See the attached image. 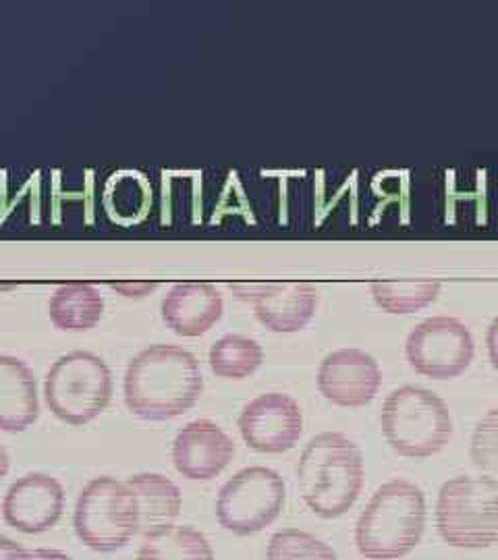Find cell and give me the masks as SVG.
<instances>
[{
	"label": "cell",
	"instance_id": "1",
	"mask_svg": "<svg viewBox=\"0 0 498 560\" xmlns=\"http://www.w3.org/2000/svg\"><path fill=\"white\" fill-rule=\"evenodd\" d=\"M204 393V376L192 351L177 345H150L127 363L123 399L143 421L181 418Z\"/></svg>",
	"mask_w": 498,
	"mask_h": 560
},
{
	"label": "cell",
	"instance_id": "2",
	"mask_svg": "<svg viewBox=\"0 0 498 560\" xmlns=\"http://www.w3.org/2000/svg\"><path fill=\"white\" fill-rule=\"evenodd\" d=\"M363 480V453L340 432H322L314 436L299 457V494L320 520H339L347 515L358 502Z\"/></svg>",
	"mask_w": 498,
	"mask_h": 560
},
{
	"label": "cell",
	"instance_id": "3",
	"mask_svg": "<svg viewBox=\"0 0 498 560\" xmlns=\"http://www.w3.org/2000/svg\"><path fill=\"white\" fill-rule=\"evenodd\" d=\"M426 497L414 481L382 483L359 513L354 541L366 560H398L412 555L426 532Z\"/></svg>",
	"mask_w": 498,
	"mask_h": 560
},
{
	"label": "cell",
	"instance_id": "4",
	"mask_svg": "<svg viewBox=\"0 0 498 560\" xmlns=\"http://www.w3.org/2000/svg\"><path fill=\"white\" fill-rule=\"evenodd\" d=\"M382 436L405 459H430L453 439L449 405L437 393L405 384L395 388L382 405Z\"/></svg>",
	"mask_w": 498,
	"mask_h": 560
},
{
	"label": "cell",
	"instance_id": "5",
	"mask_svg": "<svg viewBox=\"0 0 498 560\" xmlns=\"http://www.w3.org/2000/svg\"><path fill=\"white\" fill-rule=\"evenodd\" d=\"M435 523L440 540L461 550L498 544V483L486 476H455L440 486Z\"/></svg>",
	"mask_w": 498,
	"mask_h": 560
},
{
	"label": "cell",
	"instance_id": "6",
	"mask_svg": "<svg viewBox=\"0 0 498 560\" xmlns=\"http://www.w3.org/2000/svg\"><path fill=\"white\" fill-rule=\"evenodd\" d=\"M44 399L50 413L69 425L100 418L113 399V372L92 351H71L55 361L44 378Z\"/></svg>",
	"mask_w": 498,
	"mask_h": 560
},
{
	"label": "cell",
	"instance_id": "7",
	"mask_svg": "<svg viewBox=\"0 0 498 560\" xmlns=\"http://www.w3.org/2000/svg\"><path fill=\"white\" fill-rule=\"evenodd\" d=\"M73 529L92 552L123 550L140 534V513L127 481L111 476L88 481L76 502Z\"/></svg>",
	"mask_w": 498,
	"mask_h": 560
},
{
	"label": "cell",
	"instance_id": "8",
	"mask_svg": "<svg viewBox=\"0 0 498 560\" xmlns=\"http://www.w3.org/2000/svg\"><path fill=\"white\" fill-rule=\"evenodd\" d=\"M287 502V486L270 467H245L224 481L217 499V521L233 536H256L279 520Z\"/></svg>",
	"mask_w": 498,
	"mask_h": 560
},
{
	"label": "cell",
	"instance_id": "9",
	"mask_svg": "<svg viewBox=\"0 0 498 560\" xmlns=\"http://www.w3.org/2000/svg\"><path fill=\"white\" fill-rule=\"evenodd\" d=\"M476 355L472 330L449 316L419 322L405 340L409 368L430 381H453L465 374Z\"/></svg>",
	"mask_w": 498,
	"mask_h": 560
},
{
	"label": "cell",
	"instance_id": "10",
	"mask_svg": "<svg viewBox=\"0 0 498 560\" xmlns=\"http://www.w3.org/2000/svg\"><path fill=\"white\" fill-rule=\"evenodd\" d=\"M241 439L259 455H282L298 446L303 413L298 400L285 393H264L241 409Z\"/></svg>",
	"mask_w": 498,
	"mask_h": 560
},
{
	"label": "cell",
	"instance_id": "11",
	"mask_svg": "<svg viewBox=\"0 0 498 560\" xmlns=\"http://www.w3.org/2000/svg\"><path fill=\"white\" fill-rule=\"evenodd\" d=\"M320 395L343 409H361L377 399L382 370L370 353L345 347L328 353L319 368Z\"/></svg>",
	"mask_w": 498,
	"mask_h": 560
},
{
	"label": "cell",
	"instance_id": "12",
	"mask_svg": "<svg viewBox=\"0 0 498 560\" xmlns=\"http://www.w3.org/2000/svg\"><path fill=\"white\" fill-rule=\"evenodd\" d=\"M65 511V488L48 474H27L13 481L2 499V517L9 527L27 536L50 532Z\"/></svg>",
	"mask_w": 498,
	"mask_h": 560
},
{
	"label": "cell",
	"instance_id": "13",
	"mask_svg": "<svg viewBox=\"0 0 498 560\" xmlns=\"http://www.w3.org/2000/svg\"><path fill=\"white\" fill-rule=\"evenodd\" d=\"M235 457V442L217 421L196 420L177 432L171 459L183 478L210 481L219 478Z\"/></svg>",
	"mask_w": 498,
	"mask_h": 560
},
{
	"label": "cell",
	"instance_id": "14",
	"mask_svg": "<svg viewBox=\"0 0 498 560\" xmlns=\"http://www.w3.org/2000/svg\"><path fill=\"white\" fill-rule=\"evenodd\" d=\"M162 320L183 339H198L210 332L224 312L219 289L210 282H177L162 300Z\"/></svg>",
	"mask_w": 498,
	"mask_h": 560
},
{
	"label": "cell",
	"instance_id": "15",
	"mask_svg": "<svg viewBox=\"0 0 498 560\" xmlns=\"http://www.w3.org/2000/svg\"><path fill=\"white\" fill-rule=\"evenodd\" d=\"M252 305L264 328L277 335H291L303 330L314 318L319 291L310 282H268Z\"/></svg>",
	"mask_w": 498,
	"mask_h": 560
},
{
	"label": "cell",
	"instance_id": "16",
	"mask_svg": "<svg viewBox=\"0 0 498 560\" xmlns=\"http://www.w3.org/2000/svg\"><path fill=\"white\" fill-rule=\"evenodd\" d=\"M40 418L38 382L30 365L13 355H0V430L25 432Z\"/></svg>",
	"mask_w": 498,
	"mask_h": 560
},
{
	"label": "cell",
	"instance_id": "17",
	"mask_svg": "<svg viewBox=\"0 0 498 560\" xmlns=\"http://www.w3.org/2000/svg\"><path fill=\"white\" fill-rule=\"evenodd\" d=\"M125 481L136 497L141 536L159 532L162 527H171L179 520L183 494L179 486L171 478L162 474H136Z\"/></svg>",
	"mask_w": 498,
	"mask_h": 560
},
{
	"label": "cell",
	"instance_id": "18",
	"mask_svg": "<svg viewBox=\"0 0 498 560\" xmlns=\"http://www.w3.org/2000/svg\"><path fill=\"white\" fill-rule=\"evenodd\" d=\"M48 316L62 332H85L99 326L104 316V300L88 282L62 284L48 305Z\"/></svg>",
	"mask_w": 498,
	"mask_h": 560
},
{
	"label": "cell",
	"instance_id": "19",
	"mask_svg": "<svg viewBox=\"0 0 498 560\" xmlns=\"http://www.w3.org/2000/svg\"><path fill=\"white\" fill-rule=\"evenodd\" d=\"M138 560H217L210 540L192 525H171L143 536Z\"/></svg>",
	"mask_w": 498,
	"mask_h": 560
},
{
	"label": "cell",
	"instance_id": "20",
	"mask_svg": "<svg viewBox=\"0 0 498 560\" xmlns=\"http://www.w3.org/2000/svg\"><path fill=\"white\" fill-rule=\"evenodd\" d=\"M210 370L224 381H245L264 363V349L258 340L245 335H224L210 347Z\"/></svg>",
	"mask_w": 498,
	"mask_h": 560
},
{
	"label": "cell",
	"instance_id": "21",
	"mask_svg": "<svg viewBox=\"0 0 498 560\" xmlns=\"http://www.w3.org/2000/svg\"><path fill=\"white\" fill-rule=\"evenodd\" d=\"M440 280H379L370 291L386 314H416L439 300Z\"/></svg>",
	"mask_w": 498,
	"mask_h": 560
},
{
	"label": "cell",
	"instance_id": "22",
	"mask_svg": "<svg viewBox=\"0 0 498 560\" xmlns=\"http://www.w3.org/2000/svg\"><path fill=\"white\" fill-rule=\"evenodd\" d=\"M266 560H337V552L314 534L287 527L273 534L266 546Z\"/></svg>",
	"mask_w": 498,
	"mask_h": 560
},
{
	"label": "cell",
	"instance_id": "23",
	"mask_svg": "<svg viewBox=\"0 0 498 560\" xmlns=\"http://www.w3.org/2000/svg\"><path fill=\"white\" fill-rule=\"evenodd\" d=\"M470 459L482 476L498 483V407L476 423L470 442Z\"/></svg>",
	"mask_w": 498,
	"mask_h": 560
},
{
	"label": "cell",
	"instance_id": "24",
	"mask_svg": "<svg viewBox=\"0 0 498 560\" xmlns=\"http://www.w3.org/2000/svg\"><path fill=\"white\" fill-rule=\"evenodd\" d=\"M108 287L125 300H143L152 295L160 284L157 280H119V282H111Z\"/></svg>",
	"mask_w": 498,
	"mask_h": 560
},
{
	"label": "cell",
	"instance_id": "25",
	"mask_svg": "<svg viewBox=\"0 0 498 560\" xmlns=\"http://www.w3.org/2000/svg\"><path fill=\"white\" fill-rule=\"evenodd\" d=\"M268 282H231L229 289L231 293L241 301H247V303H254L258 300L259 295L264 293Z\"/></svg>",
	"mask_w": 498,
	"mask_h": 560
},
{
	"label": "cell",
	"instance_id": "26",
	"mask_svg": "<svg viewBox=\"0 0 498 560\" xmlns=\"http://www.w3.org/2000/svg\"><path fill=\"white\" fill-rule=\"evenodd\" d=\"M0 560H34L32 550L21 546L20 541L0 536Z\"/></svg>",
	"mask_w": 498,
	"mask_h": 560
},
{
	"label": "cell",
	"instance_id": "27",
	"mask_svg": "<svg viewBox=\"0 0 498 560\" xmlns=\"http://www.w3.org/2000/svg\"><path fill=\"white\" fill-rule=\"evenodd\" d=\"M486 349H488V360L493 363L495 372L498 374V316L490 322L488 332H486Z\"/></svg>",
	"mask_w": 498,
	"mask_h": 560
},
{
	"label": "cell",
	"instance_id": "28",
	"mask_svg": "<svg viewBox=\"0 0 498 560\" xmlns=\"http://www.w3.org/2000/svg\"><path fill=\"white\" fill-rule=\"evenodd\" d=\"M32 557L34 560H73L67 552H60V550H53V548H38V550H32Z\"/></svg>",
	"mask_w": 498,
	"mask_h": 560
},
{
	"label": "cell",
	"instance_id": "29",
	"mask_svg": "<svg viewBox=\"0 0 498 560\" xmlns=\"http://www.w3.org/2000/svg\"><path fill=\"white\" fill-rule=\"evenodd\" d=\"M9 469H11V459H9V453L4 446H0V481L4 480L9 476Z\"/></svg>",
	"mask_w": 498,
	"mask_h": 560
}]
</instances>
